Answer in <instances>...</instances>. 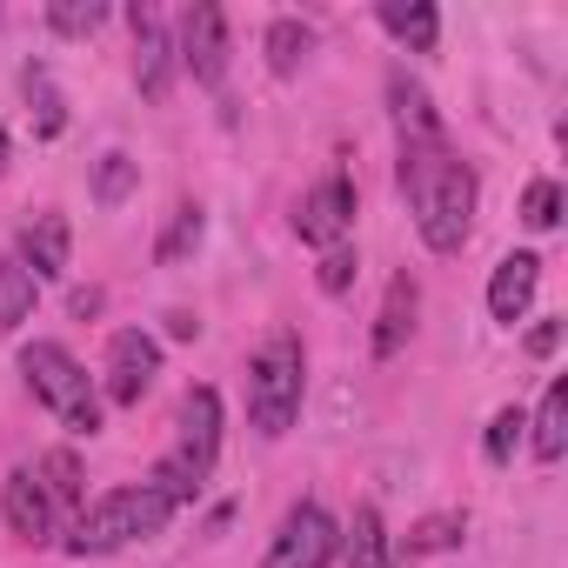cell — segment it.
<instances>
[{
  "mask_svg": "<svg viewBox=\"0 0 568 568\" xmlns=\"http://www.w3.org/2000/svg\"><path fill=\"white\" fill-rule=\"evenodd\" d=\"M74 315H81V322L101 315V288H74Z\"/></svg>",
  "mask_w": 568,
  "mask_h": 568,
  "instance_id": "4dcf8cb0",
  "label": "cell"
},
{
  "mask_svg": "<svg viewBox=\"0 0 568 568\" xmlns=\"http://www.w3.org/2000/svg\"><path fill=\"white\" fill-rule=\"evenodd\" d=\"M335 548H342L335 515H328V508H315V501H295L288 515H281V528H274V541H267V561H261V568H328V561H335Z\"/></svg>",
  "mask_w": 568,
  "mask_h": 568,
  "instance_id": "8992f818",
  "label": "cell"
},
{
  "mask_svg": "<svg viewBox=\"0 0 568 568\" xmlns=\"http://www.w3.org/2000/svg\"><path fill=\"white\" fill-rule=\"evenodd\" d=\"M0 168H8V134H0Z\"/></svg>",
  "mask_w": 568,
  "mask_h": 568,
  "instance_id": "d6a6232c",
  "label": "cell"
},
{
  "mask_svg": "<svg viewBox=\"0 0 568 568\" xmlns=\"http://www.w3.org/2000/svg\"><path fill=\"white\" fill-rule=\"evenodd\" d=\"M168 335H174V342H194V335H201V322H194V315H168Z\"/></svg>",
  "mask_w": 568,
  "mask_h": 568,
  "instance_id": "1f68e13d",
  "label": "cell"
},
{
  "mask_svg": "<svg viewBox=\"0 0 568 568\" xmlns=\"http://www.w3.org/2000/svg\"><path fill=\"white\" fill-rule=\"evenodd\" d=\"M101 21H108L101 0H54V8H48V28L54 34H94Z\"/></svg>",
  "mask_w": 568,
  "mask_h": 568,
  "instance_id": "d4e9b609",
  "label": "cell"
},
{
  "mask_svg": "<svg viewBox=\"0 0 568 568\" xmlns=\"http://www.w3.org/2000/svg\"><path fill=\"white\" fill-rule=\"evenodd\" d=\"M348 568H395V561H388V535H382V515H375V508H355Z\"/></svg>",
  "mask_w": 568,
  "mask_h": 568,
  "instance_id": "603a6c76",
  "label": "cell"
},
{
  "mask_svg": "<svg viewBox=\"0 0 568 568\" xmlns=\"http://www.w3.org/2000/svg\"><path fill=\"white\" fill-rule=\"evenodd\" d=\"M535 455L541 462H561V448H568V382L555 375L548 382V395H541V415H535Z\"/></svg>",
  "mask_w": 568,
  "mask_h": 568,
  "instance_id": "e0dca14e",
  "label": "cell"
},
{
  "mask_svg": "<svg viewBox=\"0 0 568 568\" xmlns=\"http://www.w3.org/2000/svg\"><path fill=\"white\" fill-rule=\"evenodd\" d=\"M402 194L415 207V227L435 254H462L475 227V168L455 161L448 141H402Z\"/></svg>",
  "mask_w": 568,
  "mask_h": 568,
  "instance_id": "6da1fadb",
  "label": "cell"
},
{
  "mask_svg": "<svg viewBox=\"0 0 568 568\" xmlns=\"http://www.w3.org/2000/svg\"><path fill=\"white\" fill-rule=\"evenodd\" d=\"M21 81H28V101L41 108V134H61V128H68V114H61V94H54V81H48V68H28Z\"/></svg>",
  "mask_w": 568,
  "mask_h": 568,
  "instance_id": "484cf974",
  "label": "cell"
},
{
  "mask_svg": "<svg viewBox=\"0 0 568 568\" xmlns=\"http://www.w3.org/2000/svg\"><path fill=\"white\" fill-rule=\"evenodd\" d=\"M134 181H141V168H134L128 154H108V161L94 168V201H101V207H121V201L134 194Z\"/></svg>",
  "mask_w": 568,
  "mask_h": 568,
  "instance_id": "cb8c5ba5",
  "label": "cell"
},
{
  "mask_svg": "<svg viewBox=\"0 0 568 568\" xmlns=\"http://www.w3.org/2000/svg\"><path fill=\"white\" fill-rule=\"evenodd\" d=\"M194 247H201V207H194V201H181V207L168 214V234L154 241V261H168V267H174V261H187Z\"/></svg>",
  "mask_w": 568,
  "mask_h": 568,
  "instance_id": "7402d4cb",
  "label": "cell"
},
{
  "mask_svg": "<svg viewBox=\"0 0 568 568\" xmlns=\"http://www.w3.org/2000/svg\"><path fill=\"white\" fill-rule=\"evenodd\" d=\"M128 21H134V88L148 101H168V88H174V41L154 21V8H134Z\"/></svg>",
  "mask_w": 568,
  "mask_h": 568,
  "instance_id": "30bf717a",
  "label": "cell"
},
{
  "mask_svg": "<svg viewBox=\"0 0 568 568\" xmlns=\"http://www.w3.org/2000/svg\"><path fill=\"white\" fill-rule=\"evenodd\" d=\"M468 535V515L462 508H448V515H422L415 528H408V561L415 555H442V548H455Z\"/></svg>",
  "mask_w": 568,
  "mask_h": 568,
  "instance_id": "ffe728a7",
  "label": "cell"
},
{
  "mask_svg": "<svg viewBox=\"0 0 568 568\" xmlns=\"http://www.w3.org/2000/svg\"><path fill=\"white\" fill-rule=\"evenodd\" d=\"M21 375L34 388V402L48 415H61V428L74 435H101V395H94V375L61 348V342H28L21 348Z\"/></svg>",
  "mask_w": 568,
  "mask_h": 568,
  "instance_id": "277c9868",
  "label": "cell"
},
{
  "mask_svg": "<svg viewBox=\"0 0 568 568\" xmlns=\"http://www.w3.org/2000/svg\"><path fill=\"white\" fill-rule=\"evenodd\" d=\"M415 308H422V288H415L408 274H395V281H388V302H382V328H375V355H382V362L415 335Z\"/></svg>",
  "mask_w": 568,
  "mask_h": 568,
  "instance_id": "5bb4252c",
  "label": "cell"
},
{
  "mask_svg": "<svg viewBox=\"0 0 568 568\" xmlns=\"http://www.w3.org/2000/svg\"><path fill=\"white\" fill-rule=\"evenodd\" d=\"M388 101H395V128H402V141H442V121H435V108H428L422 81L388 74Z\"/></svg>",
  "mask_w": 568,
  "mask_h": 568,
  "instance_id": "9a60e30c",
  "label": "cell"
},
{
  "mask_svg": "<svg viewBox=\"0 0 568 568\" xmlns=\"http://www.w3.org/2000/svg\"><path fill=\"white\" fill-rule=\"evenodd\" d=\"M521 221H528L535 234H548V227L561 221V187H555V181H535V187L521 194Z\"/></svg>",
  "mask_w": 568,
  "mask_h": 568,
  "instance_id": "4316f807",
  "label": "cell"
},
{
  "mask_svg": "<svg viewBox=\"0 0 568 568\" xmlns=\"http://www.w3.org/2000/svg\"><path fill=\"white\" fill-rule=\"evenodd\" d=\"M302 388H308V355H302V335H267L247 362V415L254 428L274 442V435H288L295 415H302Z\"/></svg>",
  "mask_w": 568,
  "mask_h": 568,
  "instance_id": "3957f363",
  "label": "cell"
},
{
  "mask_svg": "<svg viewBox=\"0 0 568 568\" xmlns=\"http://www.w3.org/2000/svg\"><path fill=\"white\" fill-rule=\"evenodd\" d=\"M348 227H355V181H348V174H328L322 187L302 194V207H295V234H302L308 247H342Z\"/></svg>",
  "mask_w": 568,
  "mask_h": 568,
  "instance_id": "52a82bcc",
  "label": "cell"
},
{
  "mask_svg": "<svg viewBox=\"0 0 568 568\" xmlns=\"http://www.w3.org/2000/svg\"><path fill=\"white\" fill-rule=\"evenodd\" d=\"M21 261H28L34 281L61 274V267H68V221H61V214H34V221L21 227Z\"/></svg>",
  "mask_w": 568,
  "mask_h": 568,
  "instance_id": "4fadbf2b",
  "label": "cell"
},
{
  "mask_svg": "<svg viewBox=\"0 0 568 568\" xmlns=\"http://www.w3.org/2000/svg\"><path fill=\"white\" fill-rule=\"evenodd\" d=\"M382 28H388L395 41H408L415 54H428L435 34H442V14L428 8V0H415V8H402V0H382Z\"/></svg>",
  "mask_w": 568,
  "mask_h": 568,
  "instance_id": "ac0fdd59",
  "label": "cell"
},
{
  "mask_svg": "<svg viewBox=\"0 0 568 568\" xmlns=\"http://www.w3.org/2000/svg\"><path fill=\"white\" fill-rule=\"evenodd\" d=\"M355 267H362V261H355L348 241L328 247V254H322V274H315V281H322V295H348V288H355Z\"/></svg>",
  "mask_w": 568,
  "mask_h": 568,
  "instance_id": "83f0119b",
  "label": "cell"
},
{
  "mask_svg": "<svg viewBox=\"0 0 568 568\" xmlns=\"http://www.w3.org/2000/svg\"><path fill=\"white\" fill-rule=\"evenodd\" d=\"M261 48H267V68H274V74H295V68L308 61V48H315V34H308L302 21H274Z\"/></svg>",
  "mask_w": 568,
  "mask_h": 568,
  "instance_id": "44dd1931",
  "label": "cell"
},
{
  "mask_svg": "<svg viewBox=\"0 0 568 568\" xmlns=\"http://www.w3.org/2000/svg\"><path fill=\"white\" fill-rule=\"evenodd\" d=\"M521 428H528V415H521V408H501V415L488 422V442H481V448H488V462H508V455H515V442H521Z\"/></svg>",
  "mask_w": 568,
  "mask_h": 568,
  "instance_id": "f1b7e54d",
  "label": "cell"
},
{
  "mask_svg": "<svg viewBox=\"0 0 568 568\" xmlns=\"http://www.w3.org/2000/svg\"><path fill=\"white\" fill-rule=\"evenodd\" d=\"M0 501H8V528H14L21 541H48V535H54V521H61L34 468H14V475H8V488H0Z\"/></svg>",
  "mask_w": 568,
  "mask_h": 568,
  "instance_id": "8fae6325",
  "label": "cell"
},
{
  "mask_svg": "<svg viewBox=\"0 0 568 568\" xmlns=\"http://www.w3.org/2000/svg\"><path fill=\"white\" fill-rule=\"evenodd\" d=\"M535 288H541V261H535V254H508V261L495 267V281H488V315L515 328V322L528 315Z\"/></svg>",
  "mask_w": 568,
  "mask_h": 568,
  "instance_id": "7c38bea8",
  "label": "cell"
},
{
  "mask_svg": "<svg viewBox=\"0 0 568 568\" xmlns=\"http://www.w3.org/2000/svg\"><path fill=\"white\" fill-rule=\"evenodd\" d=\"M34 475H41V488H48V501H54V515H68V508H81V462H74L68 448H54V455H41V462H34Z\"/></svg>",
  "mask_w": 568,
  "mask_h": 568,
  "instance_id": "d6986e66",
  "label": "cell"
},
{
  "mask_svg": "<svg viewBox=\"0 0 568 568\" xmlns=\"http://www.w3.org/2000/svg\"><path fill=\"white\" fill-rule=\"evenodd\" d=\"M154 375H161V348H154V335H141V328H121L114 342H108V402L114 408H134L148 388H154Z\"/></svg>",
  "mask_w": 568,
  "mask_h": 568,
  "instance_id": "ba28073f",
  "label": "cell"
},
{
  "mask_svg": "<svg viewBox=\"0 0 568 568\" xmlns=\"http://www.w3.org/2000/svg\"><path fill=\"white\" fill-rule=\"evenodd\" d=\"M214 455H221V395L214 388H194L187 402H181V442L168 448V462L154 468V488L181 508V501H194L201 488H207V475H214Z\"/></svg>",
  "mask_w": 568,
  "mask_h": 568,
  "instance_id": "5b68a950",
  "label": "cell"
},
{
  "mask_svg": "<svg viewBox=\"0 0 568 568\" xmlns=\"http://www.w3.org/2000/svg\"><path fill=\"white\" fill-rule=\"evenodd\" d=\"M181 68L201 88H221V74H227V21H221V8H207V0L181 14Z\"/></svg>",
  "mask_w": 568,
  "mask_h": 568,
  "instance_id": "9c48e42d",
  "label": "cell"
},
{
  "mask_svg": "<svg viewBox=\"0 0 568 568\" xmlns=\"http://www.w3.org/2000/svg\"><path fill=\"white\" fill-rule=\"evenodd\" d=\"M174 521V501L154 488V481H121V488H108L101 501H88L81 515H74V528H68V555H114V548H128V541H148V535H161Z\"/></svg>",
  "mask_w": 568,
  "mask_h": 568,
  "instance_id": "7a4b0ae2",
  "label": "cell"
},
{
  "mask_svg": "<svg viewBox=\"0 0 568 568\" xmlns=\"http://www.w3.org/2000/svg\"><path fill=\"white\" fill-rule=\"evenodd\" d=\"M34 302H41V281L28 274V261L21 254H8L0 261V328H21V322H34Z\"/></svg>",
  "mask_w": 568,
  "mask_h": 568,
  "instance_id": "2e32d148",
  "label": "cell"
},
{
  "mask_svg": "<svg viewBox=\"0 0 568 568\" xmlns=\"http://www.w3.org/2000/svg\"><path fill=\"white\" fill-rule=\"evenodd\" d=\"M555 342H561V328H555V322H541V328L528 335V355L541 362V355H555Z\"/></svg>",
  "mask_w": 568,
  "mask_h": 568,
  "instance_id": "f546056e",
  "label": "cell"
}]
</instances>
